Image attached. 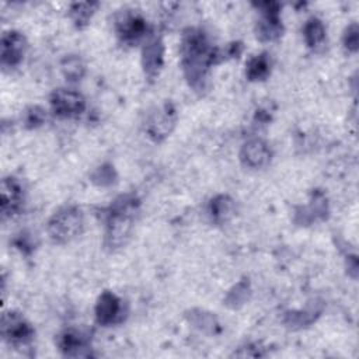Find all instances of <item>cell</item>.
<instances>
[{
	"instance_id": "2",
	"label": "cell",
	"mask_w": 359,
	"mask_h": 359,
	"mask_svg": "<svg viewBox=\"0 0 359 359\" xmlns=\"http://www.w3.org/2000/svg\"><path fill=\"white\" fill-rule=\"evenodd\" d=\"M84 226L83 213L76 206L57 210L48 223V233L55 243H69L76 238Z\"/></svg>"
},
{
	"instance_id": "16",
	"label": "cell",
	"mask_w": 359,
	"mask_h": 359,
	"mask_svg": "<svg viewBox=\"0 0 359 359\" xmlns=\"http://www.w3.org/2000/svg\"><path fill=\"white\" fill-rule=\"evenodd\" d=\"M210 213L216 222H224L233 213V202L227 196H217L210 203Z\"/></svg>"
},
{
	"instance_id": "9",
	"label": "cell",
	"mask_w": 359,
	"mask_h": 359,
	"mask_svg": "<svg viewBox=\"0 0 359 359\" xmlns=\"http://www.w3.org/2000/svg\"><path fill=\"white\" fill-rule=\"evenodd\" d=\"M22 202V188L20 182L7 177L1 182V212L4 216H11L17 213Z\"/></svg>"
},
{
	"instance_id": "6",
	"label": "cell",
	"mask_w": 359,
	"mask_h": 359,
	"mask_svg": "<svg viewBox=\"0 0 359 359\" xmlns=\"http://www.w3.org/2000/svg\"><path fill=\"white\" fill-rule=\"evenodd\" d=\"M27 49L25 38L17 31H8L1 39V63L4 66H15L21 62Z\"/></svg>"
},
{
	"instance_id": "1",
	"label": "cell",
	"mask_w": 359,
	"mask_h": 359,
	"mask_svg": "<svg viewBox=\"0 0 359 359\" xmlns=\"http://www.w3.org/2000/svg\"><path fill=\"white\" fill-rule=\"evenodd\" d=\"M135 212L136 203L133 199L122 198L116 201L107 222L105 240L109 247H119L129 237Z\"/></svg>"
},
{
	"instance_id": "8",
	"label": "cell",
	"mask_w": 359,
	"mask_h": 359,
	"mask_svg": "<svg viewBox=\"0 0 359 359\" xmlns=\"http://www.w3.org/2000/svg\"><path fill=\"white\" fill-rule=\"evenodd\" d=\"M240 158L245 167L262 168L271 160V150L264 140L252 139L243 146Z\"/></svg>"
},
{
	"instance_id": "14",
	"label": "cell",
	"mask_w": 359,
	"mask_h": 359,
	"mask_svg": "<svg viewBox=\"0 0 359 359\" xmlns=\"http://www.w3.org/2000/svg\"><path fill=\"white\" fill-rule=\"evenodd\" d=\"M269 73V60L266 55H259L251 59L247 65V76L250 80H262Z\"/></svg>"
},
{
	"instance_id": "18",
	"label": "cell",
	"mask_w": 359,
	"mask_h": 359,
	"mask_svg": "<svg viewBox=\"0 0 359 359\" xmlns=\"http://www.w3.org/2000/svg\"><path fill=\"white\" fill-rule=\"evenodd\" d=\"M62 70H63L65 76L69 80H77V79H80L83 76L84 66H83L80 59H77V57H67V59H65V62L62 65Z\"/></svg>"
},
{
	"instance_id": "17",
	"label": "cell",
	"mask_w": 359,
	"mask_h": 359,
	"mask_svg": "<svg viewBox=\"0 0 359 359\" xmlns=\"http://www.w3.org/2000/svg\"><path fill=\"white\" fill-rule=\"evenodd\" d=\"M95 7H97V4H94V3L73 4L70 13H72V17H73L74 22H77L79 25L86 24L88 21V18L93 15Z\"/></svg>"
},
{
	"instance_id": "3",
	"label": "cell",
	"mask_w": 359,
	"mask_h": 359,
	"mask_svg": "<svg viewBox=\"0 0 359 359\" xmlns=\"http://www.w3.org/2000/svg\"><path fill=\"white\" fill-rule=\"evenodd\" d=\"M212 52L201 35H189L184 42V66L192 80L203 79V73L212 62Z\"/></svg>"
},
{
	"instance_id": "12",
	"label": "cell",
	"mask_w": 359,
	"mask_h": 359,
	"mask_svg": "<svg viewBox=\"0 0 359 359\" xmlns=\"http://www.w3.org/2000/svg\"><path fill=\"white\" fill-rule=\"evenodd\" d=\"M163 63V46L161 42L154 39L146 45L143 50V66L147 74L154 76Z\"/></svg>"
},
{
	"instance_id": "20",
	"label": "cell",
	"mask_w": 359,
	"mask_h": 359,
	"mask_svg": "<svg viewBox=\"0 0 359 359\" xmlns=\"http://www.w3.org/2000/svg\"><path fill=\"white\" fill-rule=\"evenodd\" d=\"M43 121V111L39 108H31V111L28 112V118H27V123H29L31 126L39 125Z\"/></svg>"
},
{
	"instance_id": "15",
	"label": "cell",
	"mask_w": 359,
	"mask_h": 359,
	"mask_svg": "<svg viewBox=\"0 0 359 359\" xmlns=\"http://www.w3.org/2000/svg\"><path fill=\"white\" fill-rule=\"evenodd\" d=\"M59 346L66 355H80V349H84V341L77 332H65L60 335Z\"/></svg>"
},
{
	"instance_id": "19",
	"label": "cell",
	"mask_w": 359,
	"mask_h": 359,
	"mask_svg": "<svg viewBox=\"0 0 359 359\" xmlns=\"http://www.w3.org/2000/svg\"><path fill=\"white\" fill-rule=\"evenodd\" d=\"M345 45L346 48L355 50L358 48V29L356 25H352L348 28L346 34H345Z\"/></svg>"
},
{
	"instance_id": "10",
	"label": "cell",
	"mask_w": 359,
	"mask_h": 359,
	"mask_svg": "<svg viewBox=\"0 0 359 359\" xmlns=\"http://www.w3.org/2000/svg\"><path fill=\"white\" fill-rule=\"evenodd\" d=\"M121 310V300L114 293L105 292L98 299L95 306V316L100 324L109 325L119 318Z\"/></svg>"
},
{
	"instance_id": "13",
	"label": "cell",
	"mask_w": 359,
	"mask_h": 359,
	"mask_svg": "<svg viewBox=\"0 0 359 359\" xmlns=\"http://www.w3.org/2000/svg\"><path fill=\"white\" fill-rule=\"evenodd\" d=\"M303 34H304V39L309 46H317L324 39V35H325L324 25L320 20L310 18L304 25Z\"/></svg>"
},
{
	"instance_id": "5",
	"label": "cell",
	"mask_w": 359,
	"mask_h": 359,
	"mask_svg": "<svg viewBox=\"0 0 359 359\" xmlns=\"http://www.w3.org/2000/svg\"><path fill=\"white\" fill-rule=\"evenodd\" d=\"M1 334L10 344L21 345L32 338V328L29 324L15 313H6L1 318Z\"/></svg>"
},
{
	"instance_id": "4",
	"label": "cell",
	"mask_w": 359,
	"mask_h": 359,
	"mask_svg": "<svg viewBox=\"0 0 359 359\" xmlns=\"http://www.w3.org/2000/svg\"><path fill=\"white\" fill-rule=\"evenodd\" d=\"M50 107L56 115L72 118L83 114L86 109V100L74 90L57 88L50 95Z\"/></svg>"
},
{
	"instance_id": "11",
	"label": "cell",
	"mask_w": 359,
	"mask_h": 359,
	"mask_svg": "<svg viewBox=\"0 0 359 359\" xmlns=\"http://www.w3.org/2000/svg\"><path fill=\"white\" fill-rule=\"evenodd\" d=\"M116 28H118V34L122 36L123 41L133 42V41H137L144 34L146 22L137 14L125 13L118 18Z\"/></svg>"
},
{
	"instance_id": "7",
	"label": "cell",
	"mask_w": 359,
	"mask_h": 359,
	"mask_svg": "<svg viewBox=\"0 0 359 359\" xmlns=\"http://www.w3.org/2000/svg\"><path fill=\"white\" fill-rule=\"evenodd\" d=\"M174 121H175L174 109L170 108L168 105H164L158 108L156 112L150 114L149 119L146 121V130L149 136H151L156 140H160L171 132L174 126Z\"/></svg>"
}]
</instances>
